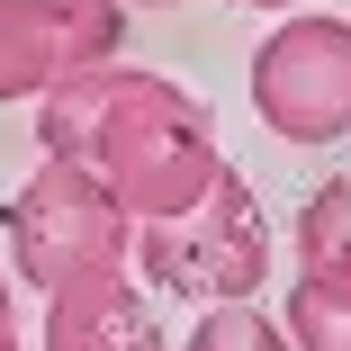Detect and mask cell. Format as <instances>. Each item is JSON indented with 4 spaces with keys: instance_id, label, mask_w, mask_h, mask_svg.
<instances>
[{
    "instance_id": "obj_4",
    "label": "cell",
    "mask_w": 351,
    "mask_h": 351,
    "mask_svg": "<svg viewBox=\"0 0 351 351\" xmlns=\"http://www.w3.org/2000/svg\"><path fill=\"white\" fill-rule=\"evenodd\" d=\"M252 108L289 145L351 135V19L298 10L289 27H270V45L252 54Z\"/></svg>"
},
{
    "instance_id": "obj_3",
    "label": "cell",
    "mask_w": 351,
    "mask_h": 351,
    "mask_svg": "<svg viewBox=\"0 0 351 351\" xmlns=\"http://www.w3.org/2000/svg\"><path fill=\"white\" fill-rule=\"evenodd\" d=\"M10 252H19V279L45 298L82 289V279H117L126 252H135V217L108 198L99 171L82 162H45L19 198H10Z\"/></svg>"
},
{
    "instance_id": "obj_12",
    "label": "cell",
    "mask_w": 351,
    "mask_h": 351,
    "mask_svg": "<svg viewBox=\"0 0 351 351\" xmlns=\"http://www.w3.org/2000/svg\"><path fill=\"white\" fill-rule=\"evenodd\" d=\"M0 324H19V315H10V279H0Z\"/></svg>"
},
{
    "instance_id": "obj_10",
    "label": "cell",
    "mask_w": 351,
    "mask_h": 351,
    "mask_svg": "<svg viewBox=\"0 0 351 351\" xmlns=\"http://www.w3.org/2000/svg\"><path fill=\"white\" fill-rule=\"evenodd\" d=\"M189 351H298L289 333H279L261 306H243V298H226V306H207L198 324H189Z\"/></svg>"
},
{
    "instance_id": "obj_9",
    "label": "cell",
    "mask_w": 351,
    "mask_h": 351,
    "mask_svg": "<svg viewBox=\"0 0 351 351\" xmlns=\"http://www.w3.org/2000/svg\"><path fill=\"white\" fill-rule=\"evenodd\" d=\"M298 270H342L351 279V171L324 180L298 207Z\"/></svg>"
},
{
    "instance_id": "obj_5",
    "label": "cell",
    "mask_w": 351,
    "mask_h": 351,
    "mask_svg": "<svg viewBox=\"0 0 351 351\" xmlns=\"http://www.w3.org/2000/svg\"><path fill=\"white\" fill-rule=\"evenodd\" d=\"M36 351H171V342L154 333V306L117 270V279H82V289L45 298V342Z\"/></svg>"
},
{
    "instance_id": "obj_1",
    "label": "cell",
    "mask_w": 351,
    "mask_h": 351,
    "mask_svg": "<svg viewBox=\"0 0 351 351\" xmlns=\"http://www.w3.org/2000/svg\"><path fill=\"white\" fill-rule=\"evenodd\" d=\"M36 145L45 162H82L108 180V198L135 226L180 217V207L226 171L217 154V117H207L180 82L162 73H126V63H90L63 73L36 99Z\"/></svg>"
},
{
    "instance_id": "obj_8",
    "label": "cell",
    "mask_w": 351,
    "mask_h": 351,
    "mask_svg": "<svg viewBox=\"0 0 351 351\" xmlns=\"http://www.w3.org/2000/svg\"><path fill=\"white\" fill-rule=\"evenodd\" d=\"M289 342L298 351H351V279L342 270H298V289H289Z\"/></svg>"
},
{
    "instance_id": "obj_13",
    "label": "cell",
    "mask_w": 351,
    "mask_h": 351,
    "mask_svg": "<svg viewBox=\"0 0 351 351\" xmlns=\"http://www.w3.org/2000/svg\"><path fill=\"white\" fill-rule=\"evenodd\" d=\"M243 10H289V0H243Z\"/></svg>"
},
{
    "instance_id": "obj_6",
    "label": "cell",
    "mask_w": 351,
    "mask_h": 351,
    "mask_svg": "<svg viewBox=\"0 0 351 351\" xmlns=\"http://www.w3.org/2000/svg\"><path fill=\"white\" fill-rule=\"evenodd\" d=\"M63 82V54L45 36V10L36 0H0V108L10 99H45Z\"/></svg>"
},
{
    "instance_id": "obj_7",
    "label": "cell",
    "mask_w": 351,
    "mask_h": 351,
    "mask_svg": "<svg viewBox=\"0 0 351 351\" xmlns=\"http://www.w3.org/2000/svg\"><path fill=\"white\" fill-rule=\"evenodd\" d=\"M45 36L63 54V73H90V63H117L126 45V0H36Z\"/></svg>"
},
{
    "instance_id": "obj_11",
    "label": "cell",
    "mask_w": 351,
    "mask_h": 351,
    "mask_svg": "<svg viewBox=\"0 0 351 351\" xmlns=\"http://www.w3.org/2000/svg\"><path fill=\"white\" fill-rule=\"evenodd\" d=\"M0 351H27V342H19V324H0Z\"/></svg>"
},
{
    "instance_id": "obj_14",
    "label": "cell",
    "mask_w": 351,
    "mask_h": 351,
    "mask_svg": "<svg viewBox=\"0 0 351 351\" xmlns=\"http://www.w3.org/2000/svg\"><path fill=\"white\" fill-rule=\"evenodd\" d=\"M154 10H171V0H154Z\"/></svg>"
},
{
    "instance_id": "obj_2",
    "label": "cell",
    "mask_w": 351,
    "mask_h": 351,
    "mask_svg": "<svg viewBox=\"0 0 351 351\" xmlns=\"http://www.w3.org/2000/svg\"><path fill=\"white\" fill-rule=\"evenodd\" d=\"M135 270L171 298H198V306H226V298H252L270 279V217L252 180L226 162L180 217H154L135 226Z\"/></svg>"
}]
</instances>
